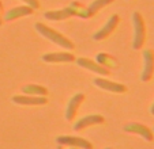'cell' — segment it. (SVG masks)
<instances>
[{
	"label": "cell",
	"mask_w": 154,
	"mask_h": 149,
	"mask_svg": "<svg viewBox=\"0 0 154 149\" xmlns=\"http://www.w3.org/2000/svg\"><path fill=\"white\" fill-rule=\"evenodd\" d=\"M35 30H37L38 34H41L44 38L49 39L51 42L56 43V45L60 46V48L68 49V50H72V49H74L72 41H70L67 37H64L63 34H60L59 31H56L55 29L47 26L45 23H41V22L35 23Z\"/></svg>",
	"instance_id": "obj_1"
},
{
	"label": "cell",
	"mask_w": 154,
	"mask_h": 149,
	"mask_svg": "<svg viewBox=\"0 0 154 149\" xmlns=\"http://www.w3.org/2000/svg\"><path fill=\"white\" fill-rule=\"evenodd\" d=\"M132 26H134V39H132V48L139 50L143 48L146 41V25L143 16L138 11L132 12Z\"/></svg>",
	"instance_id": "obj_2"
},
{
	"label": "cell",
	"mask_w": 154,
	"mask_h": 149,
	"mask_svg": "<svg viewBox=\"0 0 154 149\" xmlns=\"http://www.w3.org/2000/svg\"><path fill=\"white\" fill-rule=\"evenodd\" d=\"M154 74V50L145 49L143 50V69L140 73V80L150 81Z\"/></svg>",
	"instance_id": "obj_3"
},
{
	"label": "cell",
	"mask_w": 154,
	"mask_h": 149,
	"mask_svg": "<svg viewBox=\"0 0 154 149\" xmlns=\"http://www.w3.org/2000/svg\"><path fill=\"white\" fill-rule=\"evenodd\" d=\"M56 142L59 145L72 146V148H81V149H93V145L87 140L82 137H75V136H60L56 138Z\"/></svg>",
	"instance_id": "obj_4"
},
{
	"label": "cell",
	"mask_w": 154,
	"mask_h": 149,
	"mask_svg": "<svg viewBox=\"0 0 154 149\" xmlns=\"http://www.w3.org/2000/svg\"><path fill=\"white\" fill-rule=\"evenodd\" d=\"M124 132L127 133H134V134H138L146 141H153L154 140V133L150 127L145 126L142 123H137V122H131L127 123L124 126Z\"/></svg>",
	"instance_id": "obj_5"
},
{
	"label": "cell",
	"mask_w": 154,
	"mask_h": 149,
	"mask_svg": "<svg viewBox=\"0 0 154 149\" xmlns=\"http://www.w3.org/2000/svg\"><path fill=\"white\" fill-rule=\"evenodd\" d=\"M119 20H120L119 15H112V16L106 20V23H105L104 26H102V29H100L98 31L94 33L93 39L101 41V39H105L106 37H109V35H111L112 33L115 31V29L117 27V25H119Z\"/></svg>",
	"instance_id": "obj_6"
},
{
	"label": "cell",
	"mask_w": 154,
	"mask_h": 149,
	"mask_svg": "<svg viewBox=\"0 0 154 149\" xmlns=\"http://www.w3.org/2000/svg\"><path fill=\"white\" fill-rule=\"evenodd\" d=\"M11 101L22 106H41V104H47L48 102L45 96H33V95H14Z\"/></svg>",
	"instance_id": "obj_7"
},
{
	"label": "cell",
	"mask_w": 154,
	"mask_h": 149,
	"mask_svg": "<svg viewBox=\"0 0 154 149\" xmlns=\"http://www.w3.org/2000/svg\"><path fill=\"white\" fill-rule=\"evenodd\" d=\"M93 83L96 84L98 88L104 89V91L108 92H113V94H123V92L127 91V87L124 84H120V83H115V81L111 80H106V79H101V77H97L93 80Z\"/></svg>",
	"instance_id": "obj_8"
},
{
	"label": "cell",
	"mask_w": 154,
	"mask_h": 149,
	"mask_svg": "<svg viewBox=\"0 0 154 149\" xmlns=\"http://www.w3.org/2000/svg\"><path fill=\"white\" fill-rule=\"evenodd\" d=\"M75 63L78 64L81 68L89 69V71L94 72V73H97V74H101V76H108V74H109V69H108V68L100 65V64L96 63V61L89 60V58H85V57L75 58Z\"/></svg>",
	"instance_id": "obj_9"
},
{
	"label": "cell",
	"mask_w": 154,
	"mask_h": 149,
	"mask_svg": "<svg viewBox=\"0 0 154 149\" xmlns=\"http://www.w3.org/2000/svg\"><path fill=\"white\" fill-rule=\"evenodd\" d=\"M83 101H85V94H82V92H78V94H75L72 98H71L67 103V107H66V114H64L66 115V119L72 121L74 118L76 117L78 109Z\"/></svg>",
	"instance_id": "obj_10"
},
{
	"label": "cell",
	"mask_w": 154,
	"mask_h": 149,
	"mask_svg": "<svg viewBox=\"0 0 154 149\" xmlns=\"http://www.w3.org/2000/svg\"><path fill=\"white\" fill-rule=\"evenodd\" d=\"M105 118L100 114H91V115H86V117L78 119L74 123V130H83L89 126H93V125H100V123H104Z\"/></svg>",
	"instance_id": "obj_11"
},
{
	"label": "cell",
	"mask_w": 154,
	"mask_h": 149,
	"mask_svg": "<svg viewBox=\"0 0 154 149\" xmlns=\"http://www.w3.org/2000/svg\"><path fill=\"white\" fill-rule=\"evenodd\" d=\"M41 60L45 63H72V61H75V56L67 52L45 53L41 56Z\"/></svg>",
	"instance_id": "obj_12"
},
{
	"label": "cell",
	"mask_w": 154,
	"mask_h": 149,
	"mask_svg": "<svg viewBox=\"0 0 154 149\" xmlns=\"http://www.w3.org/2000/svg\"><path fill=\"white\" fill-rule=\"evenodd\" d=\"M30 14H33L32 7L20 6V7H15V8L10 10V11L6 14V18H4V19H6L7 22H10V20L18 19V18H20V16H27V15H30Z\"/></svg>",
	"instance_id": "obj_13"
},
{
	"label": "cell",
	"mask_w": 154,
	"mask_h": 149,
	"mask_svg": "<svg viewBox=\"0 0 154 149\" xmlns=\"http://www.w3.org/2000/svg\"><path fill=\"white\" fill-rule=\"evenodd\" d=\"M44 16H45V19L49 20H64L67 18L72 16V12H71V10L68 7H66V8L57 10V11H48L44 14Z\"/></svg>",
	"instance_id": "obj_14"
},
{
	"label": "cell",
	"mask_w": 154,
	"mask_h": 149,
	"mask_svg": "<svg viewBox=\"0 0 154 149\" xmlns=\"http://www.w3.org/2000/svg\"><path fill=\"white\" fill-rule=\"evenodd\" d=\"M22 92L25 95H33V96H47L48 89L38 84H27L22 87Z\"/></svg>",
	"instance_id": "obj_15"
},
{
	"label": "cell",
	"mask_w": 154,
	"mask_h": 149,
	"mask_svg": "<svg viewBox=\"0 0 154 149\" xmlns=\"http://www.w3.org/2000/svg\"><path fill=\"white\" fill-rule=\"evenodd\" d=\"M97 63L100 65L105 66V68H117V65H119L116 58L106 54V53H98L97 54Z\"/></svg>",
	"instance_id": "obj_16"
},
{
	"label": "cell",
	"mask_w": 154,
	"mask_h": 149,
	"mask_svg": "<svg viewBox=\"0 0 154 149\" xmlns=\"http://www.w3.org/2000/svg\"><path fill=\"white\" fill-rule=\"evenodd\" d=\"M111 3H113V0H94L93 3L87 7V10H89V15L93 16L94 14H97L98 10L104 8V7H106L108 4H111Z\"/></svg>",
	"instance_id": "obj_17"
},
{
	"label": "cell",
	"mask_w": 154,
	"mask_h": 149,
	"mask_svg": "<svg viewBox=\"0 0 154 149\" xmlns=\"http://www.w3.org/2000/svg\"><path fill=\"white\" fill-rule=\"evenodd\" d=\"M68 8L71 10V12H72V15H78V16L81 18H89L90 15H89V10L86 8V7H83L82 4L79 3H71L70 6H68Z\"/></svg>",
	"instance_id": "obj_18"
},
{
	"label": "cell",
	"mask_w": 154,
	"mask_h": 149,
	"mask_svg": "<svg viewBox=\"0 0 154 149\" xmlns=\"http://www.w3.org/2000/svg\"><path fill=\"white\" fill-rule=\"evenodd\" d=\"M23 1H25V3H26L29 7H32L33 10H34V8L37 10L38 7H40V3H38V0H23Z\"/></svg>",
	"instance_id": "obj_19"
},
{
	"label": "cell",
	"mask_w": 154,
	"mask_h": 149,
	"mask_svg": "<svg viewBox=\"0 0 154 149\" xmlns=\"http://www.w3.org/2000/svg\"><path fill=\"white\" fill-rule=\"evenodd\" d=\"M150 114H151V115H154V103L151 104V107H150Z\"/></svg>",
	"instance_id": "obj_20"
},
{
	"label": "cell",
	"mask_w": 154,
	"mask_h": 149,
	"mask_svg": "<svg viewBox=\"0 0 154 149\" xmlns=\"http://www.w3.org/2000/svg\"><path fill=\"white\" fill-rule=\"evenodd\" d=\"M105 149H113V148H105Z\"/></svg>",
	"instance_id": "obj_21"
},
{
	"label": "cell",
	"mask_w": 154,
	"mask_h": 149,
	"mask_svg": "<svg viewBox=\"0 0 154 149\" xmlns=\"http://www.w3.org/2000/svg\"><path fill=\"white\" fill-rule=\"evenodd\" d=\"M153 133H154V129H153Z\"/></svg>",
	"instance_id": "obj_22"
}]
</instances>
